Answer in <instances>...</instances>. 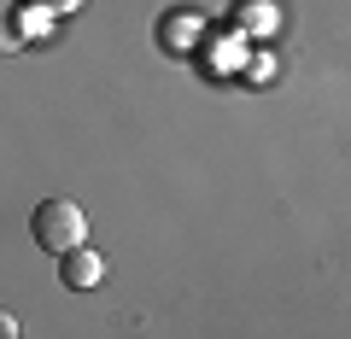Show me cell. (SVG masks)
<instances>
[{
  "label": "cell",
  "instance_id": "3",
  "mask_svg": "<svg viewBox=\"0 0 351 339\" xmlns=\"http://www.w3.org/2000/svg\"><path fill=\"white\" fill-rule=\"evenodd\" d=\"M12 47H24V24H18L12 0H0V53H12Z\"/></svg>",
  "mask_w": 351,
  "mask_h": 339
},
{
  "label": "cell",
  "instance_id": "2",
  "mask_svg": "<svg viewBox=\"0 0 351 339\" xmlns=\"http://www.w3.org/2000/svg\"><path fill=\"white\" fill-rule=\"evenodd\" d=\"M100 275H106V258H100V251H88V246H71L59 258V281H64V287H76V292L94 287Z\"/></svg>",
  "mask_w": 351,
  "mask_h": 339
},
{
  "label": "cell",
  "instance_id": "1",
  "mask_svg": "<svg viewBox=\"0 0 351 339\" xmlns=\"http://www.w3.org/2000/svg\"><path fill=\"white\" fill-rule=\"evenodd\" d=\"M29 234H36V246L47 251V258H64L71 246H82L88 216H82V205H71V199H41L36 216H29Z\"/></svg>",
  "mask_w": 351,
  "mask_h": 339
},
{
  "label": "cell",
  "instance_id": "4",
  "mask_svg": "<svg viewBox=\"0 0 351 339\" xmlns=\"http://www.w3.org/2000/svg\"><path fill=\"white\" fill-rule=\"evenodd\" d=\"M41 6H53V12H76L82 0H41Z\"/></svg>",
  "mask_w": 351,
  "mask_h": 339
}]
</instances>
